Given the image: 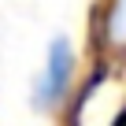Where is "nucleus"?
<instances>
[{
    "label": "nucleus",
    "instance_id": "obj_1",
    "mask_svg": "<svg viewBox=\"0 0 126 126\" xmlns=\"http://www.w3.org/2000/svg\"><path fill=\"white\" fill-rule=\"evenodd\" d=\"M71 82H74V48H71V41L63 37V33H56V37L48 41V59H45L41 78L33 82L30 104H33L37 111H52L56 104L67 100Z\"/></svg>",
    "mask_w": 126,
    "mask_h": 126
}]
</instances>
